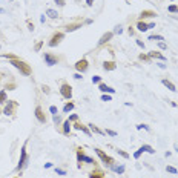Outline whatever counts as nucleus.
Instances as JSON below:
<instances>
[{
	"mask_svg": "<svg viewBox=\"0 0 178 178\" xmlns=\"http://www.w3.org/2000/svg\"><path fill=\"white\" fill-rule=\"evenodd\" d=\"M11 65L14 66V68H17L20 71V74H23V75H26V77H29L31 74H32V69H31V66L26 63V61H23V60H19V59H12L11 60Z\"/></svg>",
	"mask_w": 178,
	"mask_h": 178,
	"instance_id": "nucleus-1",
	"label": "nucleus"
},
{
	"mask_svg": "<svg viewBox=\"0 0 178 178\" xmlns=\"http://www.w3.org/2000/svg\"><path fill=\"white\" fill-rule=\"evenodd\" d=\"M95 154L98 155V157H100V160H101V161H103V163L106 164V166L112 167L114 164H115V160H114L112 157H109V155H106V154H105L101 149H98V148H97V149H95Z\"/></svg>",
	"mask_w": 178,
	"mask_h": 178,
	"instance_id": "nucleus-2",
	"label": "nucleus"
},
{
	"mask_svg": "<svg viewBox=\"0 0 178 178\" xmlns=\"http://www.w3.org/2000/svg\"><path fill=\"white\" fill-rule=\"evenodd\" d=\"M65 38V34L60 32V31H57V32L52 34V37L49 38V42H48V44H49V48H55L59 46V44L61 43V40Z\"/></svg>",
	"mask_w": 178,
	"mask_h": 178,
	"instance_id": "nucleus-3",
	"label": "nucleus"
},
{
	"mask_svg": "<svg viewBox=\"0 0 178 178\" xmlns=\"http://www.w3.org/2000/svg\"><path fill=\"white\" fill-rule=\"evenodd\" d=\"M60 94L63 98H72V88H71V84L68 83H61V86H60Z\"/></svg>",
	"mask_w": 178,
	"mask_h": 178,
	"instance_id": "nucleus-4",
	"label": "nucleus"
},
{
	"mask_svg": "<svg viewBox=\"0 0 178 178\" xmlns=\"http://www.w3.org/2000/svg\"><path fill=\"white\" fill-rule=\"evenodd\" d=\"M17 108H19V103H17V101H14V100L8 101L6 106H5V109H3V114H5V115H14Z\"/></svg>",
	"mask_w": 178,
	"mask_h": 178,
	"instance_id": "nucleus-5",
	"label": "nucleus"
},
{
	"mask_svg": "<svg viewBox=\"0 0 178 178\" xmlns=\"http://www.w3.org/2000/svg\"><path fill=\"white\" fill-rule=\"evenodd\" d=\"M74 66H75V69H77L78 72H86V71L89 69V61L86 59H82V60H78Z\"/></svg>",
	"mask_w": 178,
	"mask_h": 178,
	"instance_id": "nucleus-6",
	"label": "nucleus"
},
{
	"mask_svg": "<svg viewBox=\"0 0 178 178\" xmlns=\"http://www.w3.org/2000/svg\"><path fill=\"white\" fill-rule=\"evenodd\" d=\"M44 61H46L49 66H54L60 61V55H54V54H49V52H46L44 54Z\"/></svg>",
	"mask_w": 178,
	"mask_h": 178,
	"instance_id": "nucleus-7",
	"label": "nucleus"
},
{
	"mask_svg": "<svg viewBox=\"0 0 178 178\" xmlns=\"http://www.w3.org/2000/svg\"><path fill=\"white\" fill-rule=\"evenodd\" d=\"M26 166V143H25V146L22 148V154H20V161H19V164H17V171H22Z\"/></svg>",
	"mask_w": 178,
	"mask_h": 178,
	"instance_id": "nucleus-8",
	"label": "nucleus"
},
{
	"mask_svg": "<svg viewBox=\"0 0 178 178\" xmlns=\"http://www.w3.org/2000/svg\"><path fill=\"white\" fill-rule=\"evenodd\" d=\"M34 114H35V118H37L40 123H46V115H44L43 109H42V106H35Z\"/></svg>",
	"mask_w": 178,
	"mask_h": 178,
	"instance_id": "nucleus-9",
	"label": "nucleus"
},
{
	"mask_svg": "<svg viewBox=\"0 0 178 178\" xmlns=\"http://www.w3.org/2000/svg\"><path fill=\"white\" fill-rule=\"evenodd\" d=\"M112 37H114V32H112V31H108V32H105L103 35H101V38L98 40V46H103V44H106Z\"/></svg>",
	"mask_w": 178,
	"mask_h": 178,
	"instance_id": "nucleus-10",
	"label": "nucleus"
},
{
	"mask_svg": "<svg viewBox=\"0 0 178 178\" xmlns=\"http://www.w3.org/2000/svg\"><path fill=\"white\" fill-rule=\"evenodd\" d=\"M143 152H149V154H154V152H155V150H154L152 148H150V146H148V144H144V146H141V148H140L138 150H137V152H135V154H134V157H135V158H138V157H140V155H141V154H143Z\"/></svg>",
	"mask_w": 178,
	"mask_h": 178,
	"instance_id": "nucleus-11",
	"label": "nucleus"
},
{
	"mask_svg": "<svg viewBox=\"0 0 178 178\" xmlns=\"http://www.w3.org/2000/svg\"><path fill=\"white\" fill-rule=\"evenodd\" d=\"M74 127H75V129H78V131H83L88 137H92V132L89 131V127H88V126H83V124H80V123H74Z\"/></svg>",
	"mask_w": 178,
	"mask_h": 178,
	"instance_id": "nucleus-12",
	"label": "nucleus"
},
{
	"mask_svg": "<svg viewBox=\"0 0 178 178\" xmlns=\"http://www.w3.org/2000/svg\"><path fill=\"white\" fill-rule=\"evenodd\" d=\"M82 25H83V23H69V25L65 28V31H66V32H72V31H77V29L82 28Z\"/></svg>",
	"mask_w": 178,
	"mask_h": 178,
	"instance_id": "nucleus-13",
	"label": "nucleus"
},
{
	"mask_svg": "<svg viewBox=\"0 0 178 178\" xmlns=\"http://www.w3.org/2000/svg\"><path fill=\"white\" fill-rule=\"evenodd\" d=\"M98 89L101 92H109V94H114L115 92V89H112L111 86H108V84H105V83H98Z\"/></svg>",
	"mask_w": 178,
	"mask_h": 178,
	"instance_id": "nucleus-14",
	"label": "nucleus"
},
{
	"mask_svg": "<svg viewBox=\"0 0 178 178\" xmlns=\"http://www.w3.org/2000/svg\"><path fill=\"white\" fill-rule=\"evenodd\" d=\"M89 178H105V173L100 169H95V171H92L89 173Z\"/></svg>",
	"mask_w": 178,
	"mask_h": 178,
	"instance_id": "nucleus-15",
	"label": "nucleus"
},
{
	"mask_svg": "<svg viewBox=\"0 0 178 178\" xmlns=\"http://www.w3.org/2000/svg\"><path fill=\"white\" fill-rule=\"evenodd\" d=\"M137 28H138V31H141V32H146V31L149 29V25L144 23L143 20H138L137 22Z\"/></svg>",
	"mask_w": 178,
	"mask_h": 178,
	"instance_id": "nucleus-16",
	"label": "nucleus"
},
{
	"mask_svg": "<svg viewBox=\"0 0 178 178\" xmlns=\"http://www.w3.org/2000/svg\"><path fill=\"white\" fill-rule=\"evenodd\" d=\"M157 16V12L155 11H141V14H140V20H143V19H146V17H155Z\"/></svg>",
	"mask_w": 178,
	"mask_h": 178,
	"instance_id": "nucleus-17",
	"label": "nucleus"
},
{
	"mask_svg": "<svg viewBox=\"0 0 178 178\" xmlns=\"http://www.w3.org/2000/svg\"><path fill=\"white\" fill-rule=\"evenodd\" d=\"M103 68L106 71H114L117 68V65H115V61H103Z\"/></svg>",
	"mask_w": 178,
	"mask_h": 178,
	"instance_id": "nucleus-18",
	"label": "nucleus"
},
{
	"mask_svg": "<svg viewBox=\"0 0 178 178\" xmlns=\"http://www.w3.org/2000/svg\"><path fill=\"white\" fill-rule=\"evenodd\" d=\"M69 132H71V121L66 120V121L63 123V134L65 135H69Z\"/></svg>",
	"mask_w": 178,
	"mask_h": 178,
	"instance_id": "nucleus-19",
	"label": "nucleus"
},
{
	"mask_svg": "<svg viewBox=\"0 0 178 178\" xmlns=\"http://www.w3.org/2000/svg\"><path fill=\"white\" fill-rule=\"evenodd\" d=\"M84 158H86V155H84V152L78 148V149H77V161L82 163V161H84Z\"/></svg>",
	"mask_w": 178,
	"mask_h": 178,
	"instance_id": "nucleus-20",
	"label": "nucleus"
},
{
	"mask_svg": "<svg viewBox=\"0 0 178 178\" xmlns=\"http://www.w3.org/2000/svg\"><path fill=\"white\" fill-rule=\"evenodd\" d=\"M149 57H154V59L164 60V55L161 54V52H158V51H152V52H149Z\"/></svg>",
	"mask_w": 178,
	"mask_h": 178,
	"instance_id": "nucleus-21",
	"label": "nucleus"
},
{
	"mask_svg": "<svg viewBox=\"0 0 178 178\" xmlns=\"http://www.w3.org/2000/svg\"><path fill=\"white\" fill-rule=\"evenodd\" d=\"M161 83H163V84H164V86H166L167 89H171V91H172V92H173V91H175V84H173L172 82H169V80H166V78H164V80H163V82H161Z\"/></svg>",
	"mask_w": 178,
	"mask_h": 178,
	"instance_id": "nucleus-22",
	"label": "nucleus"
},
{
	"mask_svg": "<svg viewBox=\"0 0 178 178\" xmlns=\"http://www.w3.org/2000/svg\"><path fill=\"white\" fill-rule=\"evenodd\" d=\"M46 16L49 17V19H57V17H59V12H57L55 9H48L46 11Z\"/></svg>",
	"mask_w": 178,
	"mask_h": 178,
	"instance_id": "nucleus-23",
	"label": "nucleus"
},
{
	"mask_svg": "<svg viewBox=\"0 0 178 178\" xmlns=\"http://www.w3.org/2000/svg\"><path fill=\"white\" fill-rule=\"evenodd\" d=\"M74 101H69V103H66L65 105V108H63V112H71V111L74 109Z\"/></svg>",
	"mask_w": 178,
	"mask_h": 178,
	"instance_id": "nucleus-24",
	"label": "nucleus"
},
{
	"mask_svg": "<svg viewBox=\"0 0 178 178\" xmlns=\"http://www.w3.org/2000/svg\"><path fill=\"white\" fill-rule=\"evenodd\" d=\"M111 169H112V171H115L117 173H123V172H124V166H123V164H120V166H115V164H114Z\"/></svg>",
	"mask_w": 178,
	"mask_h": 178,
	"instance_id": "nucleus-25",
	"label": "nucleus"
},
{
	"mask_svg": "<svg viewBox=\"0 0 178 178\" xmlns=\"http://www.w3.org/2000/svg\"><path fill=\"white\" fill-rule=\"evenodd\" d=\"M88 126H89V129H91L92 132H97V134H103V131H101V129H98V127L95 126V124H92V123H91V124H88Z\"/></svg>",
	"mask_w": 178,
	"mask_h": 178,
	"instance_id": "nucleus-26",
	"label": "nucleus"
},
{
	"mask_svg": "<svg viewBox=\"0 0 178 178\" xmlns=\"http://www.w3.org/2000/svg\"><path fill=\"white\" fill-rule=\"evenodd\" d=\"M6 92L5 91H0V105H3V103H6Z\"/></svg>",
	"mask_w": 178,
	"mask_h": 178,
	"instance_id": "nucleus-27",
	"label": "nucleus"
},
{
	"mask_svg": "<svg viewBox=\"0 0 178 178\" xmlns=\"http://www.w3.org/2000/svg\"><path fill=\"white\" fill-rule=\"evenodd\" d=\"M149 40H154V42H161V40H164L161 35H150Z\"/></svg>",
	"mask_w": 178,
	"mask_h": 178,
	"instance_id": "nucleus-28",
	"label": "nucleus"
},
{
	"mask_svg": "<svg viewBox=\"0 0 178 178\" xmlns=\"http://www.w3.org/2000/svg\"><path fill=\"white\" fill-rule=\"evenodd\" d=\"M167 11L169 12H178V5H171L167 8Z\"/></svg>",
	"mask_w": 178,
	"mask_h": 178,
	"instance_id": "nucleus-29",
	"label": "nucleus"
},
{
	"mask_svg": "<svg viewBox=\"0 0 178 178\" xmlns=\"http://www.w3.org/2000/svg\"><path fill=\"white\" fill-rule=\"evenodd\" d=\"M166 171H167V172H171V173H177V172H178L177 169H175V167H172V166H167V167H166Z\"/></svg>",
	"mask_w": 178,
	"mask_h": 178,
	"instance_id": "nucleus-30",
	"label": "nucleus"
},
{
	"mask_svg": "<svg viewBox=\"0 0 178 178\" xmlns=\"http://www.w3.org/2000/svg\"><path fill=\"white\" fill-rule=\"evenodd\" d=\"M100 82H101V78L98 77V75H94V77H92V83L97 84V83H100Z\"/></svg>",
	"mask_w": 178,
	"mask_h": 178,
	"instance_id": "nucleus-31",
	"label": "nucleus"
},
{
	"mask_svg": "<svg viewBox=\"0 0 178 178\" xmlns=\"http://www.w3.org/2000/svg\"><path fill=\"white\" fill-rule=\"evenodd\" d=\"M65 3H66V0H55L57 6H65Z\"/></svg>",
	"mask_w": 178,
	"mask_h": 178,
	"instance_id": "nucleus-32",
	"label": "nucleus"
},
{
	"mask_svg": "<svg viewBox=\"0 0 178 178\" xmlns=\"http://www.w3.org/2000/svg\"><path fill=\"white\" fill-rule=\"evenodd\" d=\"M121 28H123V26H121V25H118V26H115V31H114V34H120V32H121Z\"/></svg>",
	"mask_w": 178,
	"mask_h": 178,
	"instance_id": "nucleus-33",
	"label": "nucleus"
},
{
	"mask_svg": "<svg viewBox=\"0 0 178 178\" xmlns=\"http://www.w3.org/2000/svg\"><path fill=\"white\" fill-rule=\"evenodd\" d=\"M42 44H43V42H38V43H35L34 49H35V51H40V48H42Z\"/></svg>",
	"mask_w": 178,
	"mask_h": 178,
	"instance_id": "nucleus-34",
	"label": "nucleus"
},
{
	"mask_svg": "<svg viewBox=\"0 0 178 178\" xmlns=\"http://www.w3.org/2000/svg\"><path fill=\"white\" fill-rule=\"evenodd\" d=\"M117 152H118L120 155H121V157H124V158H127V157H129V154H127V152H124V150H117Z\"/></svg>",
	"mask_w": 178,
	"mask_h": 178,
	"instance_id": "nucleus-35",
	"label": "nucleus"
},
{
	"mask_svg": "<svg viewBox=\"0 0 178 178\" xmlns=\"http://www.w3.org/2000/svg\"><path fill=\"white\" fill-rule=\"evenodd\" d=\"M42 89H43V92H44V94H49V92H51V91H49V88H48L46 84H43Z\"/></svg>",
	"mask_w": 178,
	"mask_h": 178,
	"instance_id": "nucleus-36",
	"label": "nucleus"
},
{
	"mask_svg": "<svg viewBox=\"0 0 178 178\" xmlns=\"http://www.w3.org/2000/svg\"><path fill=\"white\" fill-rule=\"evenodd\" d=\"M149 59H150V57H149V55H146V54H141V55H140V60H144V61L148 60V61H149Z\"/></svg>",
	"mask_w": 178,
	"mask_h": 178,
	"instance_id": "nucleus-37",
	"label": "nucleus"
},
{
	"mask_svg": "<svg viewBox=\"0 0 178 178\" xmlns=\"http://www.w3.org/2000/svg\"><path fill=\"white\" fill-rule=\"evenodd\" d=\"M3 57H6V59H11V60H12V59H17L14 54H3Z\"/></svg>",
	"mask_w": 178,
	"mask_h": 178,
	"instance_id": "nucleus-38",
	"label": "nucleus"
},
{
	"mask_svg": "<svg viewBox=\"0 0 178 178\" xmlns=\"http://www.w3.org/2000/svg\"><path fill=\"white\" fill-rule=\"evenodd\" d=\"M101 100L103 101H111V95H101Z\"/></svg>",
	"mask_w": 178,
	"mask_h": 178,
	"instance_id": "nucleus-39",
	"label": "nucleus"
},
{
	"mask_svg": "<svg viewBox=\"0 0 178 178\" xmlns=\"http://www.w3.org/2000/svg\"><path fill=\"white\" fill-rule=\"evenodd\" d=\"M77 120H78V117H77V115H71V117H69V121H77Z\"/></svg>",
	"mask_w": 178,
	"mask_h": 178,
	"instance_id": "nucleus-40",
	"label": "nucleus"
},
{
	"mask_svg": "<svg viewBox=\"0 0 178 178\" xmlns=\"http://www.w3.org/2000/svg\"><path fill=\"white\" fill-rule=\"evenodd\" d=\"M55 172L59 173V175H66V172H65V171H61V169H55Z\"/></svg>",
	"mask_w": 178,
	"mask_h": 178,
	"instance_id": "nucleus-41",
	"label": "nucleus"
},
{
	"mask_svg": "<svg viewBox=\"0 0 178 178\" xmlns=\"http://www.w3.org/2000/svg\"><path fill=\"white\" fill-rule=\"evenodd\" d=\"M106 132H108V134H109V135H112V137H115V135H117V132H114V131H111V129H108V131H106Z\"/></svg>",
	"mask_w": 178,
	"mask_h": 178,
	"instance_id": "nucleus-42",
	"label": "nucleus"
},
{
	"mask_svg": "<svg viewBox=\"0 0 178 178\" xmlns=\"http://www.w3.org/2000/svg\"><path fill=\"white\" fill-rule=\"evenodd\" d=\"M51 112L54 115H57V108H55V106H51Z\"/></svg>",
	"mask_w": 178,
	"mask_h": 178,
	"instance_id": "nucleus-43",
	"label": "nucleus"
},
{
	"mask_svg": "<svg viewBox=\"0 0 178 178\" xmlns=\"http://www.w3.org/2000/svg\"><path fill=\"white\" fill-rule=\"evenodd\" d=\"M137 44H138V46H140V48H144V43H143V42H141V40H137Z\"/></svg>",
	"mask_w": 178,
	"mask_h": 178,
	"instance_id": "nucleus-44",
	"label": "nucleus"
},
{
	"mask_svg": "<svg viewBox=\"0 0 178 178\" xmlns=\"http://www.w3.org/2000/svg\"><path fill=\"white\" fill-rule=\"evenodd\" d=\"M158 44H160V48H161V49H166V43H163V42H160Z\"/></svg>",
	"mask_w": 178,
	"mask_h": 178,
	"instance_id": "nucleus-45",
	"label": "nucleus"
},
{
	"mask_svg": "<svg viewBox=\"0 0 178 178\" xmlns=\"http://www.w3.org/2000/svg\"><path fill=\"white\" fill-rule=\"evenodd\" d=\"M138 129H149L146 124H138Z\"/></svg>",
	"mask_w": 178,
	"mask_h": 178,
	"instance_id": "nucleus-46",
	"label": "nucleus"
},
{
	"mask_svg": "<svg viewBox=\"0 0 178 178\" xmlns=\"http://www.w3.org/2000/svg\"><path fill=\"white\" fill-rule=\"evenodd\" d=\"M74 77H75V78H77V80H82V78H83V77H82V74H75V75H74Z\"/></svg>",
	"mask_w": 178,
	"mask_h": 178,
	"instance_id": "nucleus-47",
	"label": "nucleus"
},
{
	"mask_svg": "<svg viewBox=\"0 0 178 178\" xmlns=\"http://www.w3.org/2000/svg\"><path fill=\"white\" fill-rule=\"evenodd\" d=\"M86 3H88V6H92V3H94V0H86Z\"/></svg>",
	"mask_w": 178,
	"mask_h": 178,
	"instance_id": "nucleus-48",
	"label": "nucleus"
},
{
	"mask_svg": "<svg viewBox=\"0 0 178 178\" xmlns=\"http://www.w3.org/2000/svg\"><path fill=\"white\" fill-rule=\"evenodd\" d=\"M0 12H3V9H0Z\"/></svg>",
	"mask_w": 178,
	"mask_h": 178,
	"instance_id": "nucleus-49",
	"label": "nucleus"
},
{
	"mask_svg": "<svg viewBox=\"0 0 178 178\" xmlns=\"http://www.w3.org/2000/svg\"><path fill=\"white\" fill-rule=\"evenodd\" d=\"M0 114H2V111H0Z\"/></svg>",
	"mask_w": 178,
	"mask_h": 178,
	"instance_id": "nucleus-50",
	"label": "nucleus"
},
{
	"mask_svg": "<svg viewBox=\"0 0 178 178\" xmlns=\"http://www.w3.org/2000/svg\"><path fill=\"white\" fill-rule=\"evenodd\" d=\"M16 178H17V177H16Z\"/></svg>",
	"mask_w": 178,
	"mask_h": 178,
	"instance_id": "nucleus-51",
	"label": "nucleus"
}]
</instances>
